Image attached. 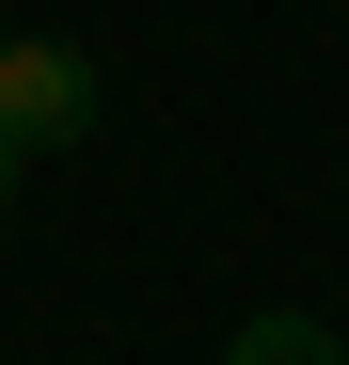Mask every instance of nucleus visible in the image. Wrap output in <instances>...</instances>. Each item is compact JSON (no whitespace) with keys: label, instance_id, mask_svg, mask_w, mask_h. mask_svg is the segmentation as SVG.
<instances>
[{"label":"nucleus","instance_id":"1","mask_svg":"<svg viewBox=\"0 0 349 365\" xmlns=\"http://www.w3.org/2000/svg\"><path fill=\"white\" fill-rule=\"evenodd\" d=\"M95 128V64H80V48L64 32H0V143H80Z\"/></svg>","mask_w":349,"mask_h":365},{"label":"nucleus","instance_id":"3","mask_svg":"<svg viewBox=\"0 0 349 365\" xmlns=\"http://www.w3.org/2000/svg\"><path fill=\"white\" fill-rule=\"evenodd\" d=\"M16 175H32V143H0V207H16Z\"/></svg>","mask_w":349,"mask_h":365},{"label":"nucleus","instance_id":"2","mask_svg":"<svg viewBox=\"0 0 349 365\" xmlns=\"http://www.w3.org/2000/svg\"><path fill=\"white\" fill-rule=\"evenodd\" d=\"M222 365H349V349L302 318V302H270V318H239V334H222Z\"/></svg>","mask_w":349,"mask_h":365}]
</instances>
